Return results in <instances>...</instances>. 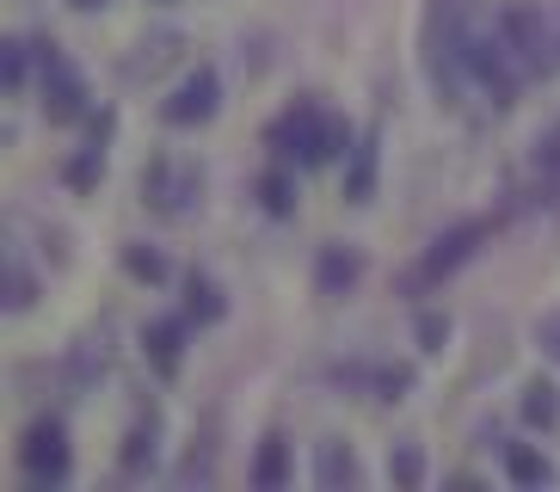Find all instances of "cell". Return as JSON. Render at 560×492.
Instances as JSON below:
<instances>
[{
    "label": "cell",
    "instance_id": "1",
    "mask_svg": "<svg viewBox=\"0 0 560 492\" xmlns=\"http://www.w3.org/2000/svg\"><path fill=\"white\" fill-rule=\"evenodd\" d=\"M346 142H351V130L339 117H327L320 105H296V112H283L278 124H271V148H278L283 161H302V166L332 161Z\"/></svg>",
    "mask_w": 560,
    "mask_h": 492
},
{
    "label": "cell",
    "instance_id": "2",
    "mask_svg": "<svg viewBox=\"0 0 560 492\" xmlns=\"http://www.w3.org/2000/svg\"><path fill=\"white\" fill-rule=\"evenodd\" d=\"M499 32H505V49L511 62L524 68V74H542V68H555L560 56V37L555 25H548L542 7H529V0H511V7H499Z\"/></svg>",
    "mask_w": 560,
    "mask_h": 492
},
{
    "label": "cell",
    "instance_id": "3",
    "mask_svg": "<svg viewBox=\"0 0 560 492\" xmlns=\"http://www.w3.org/2000/svg\"><path fill=\"white\" fill-rule=\"evenodd\" d=\"M142 197H149L161 215H191L203 203V173L191 161H154L149 173H142Z\"/></svg>",
    "mask_w": 560,
    "mask_h": 492
},
{
    "label": "cell",
    "instance_id": "4",
    "mask_svg": "<svg viewBox=\"0 0 560 492\" xmlns=\"http://www.w3.org/2000/svg\"><path fill=\"white\" fill-rule=\"evenodd\" d=\"M19 461H25V475L32 480H62L68 475V437L62 425H32L25 443H19Z\"/></svg>",
    "mask_w": 560,
    "mask_h": 492
},
{
    "label": "cell",
    "instance_id": "5",
    "mask_svg": "<svg viewBox=\"0 0 560 492\" xmlns=\"http://www.w3.org/2000/svg\"><path fill=\"white\" fill-rule=\"evenodd\" d=\"M161 117L173 124V130L210 124V117H215V74H210V68H198V74H191V81H185L179 93L166 98V105H161Z\"/></svg>",
    "mask_w": 560,
    "mask_h": 492
},
{
    "label": "cell",
    "instance_id": "6",
    "mask_svg": "<svg viewBox=\"0 0 560 492\" xmlns=\"http://www.w3.org/2000/svg\"><path fill=\"white\" fill-rule=\"evenodd\" d=\"M81 105H86L81 74H74V68H62L56 56H44V112H50V124H74V117H81Z\"/></svg>",
    "mask_w": 560,
    "mask_h": 492
},
{
    "label": "cell",
    "instance_id": "7",
    "mask_svg": "<svg viewBox=\"0 0 560 492\" xmlns=\"http://www.w3.org/2000/svg\"><path fill=\"white\" fill-rule=\"evenodd\" d=\"M487 222H468V229H450V234H438L431 241V253H425V265H419V278H444V271H456L468 253H475V241H487Z\"/></svg>",
    "mask_w": 560,
    "mask_h": 492
},
{
    "label": "cell",
    "instance_id": "8",
    "mask_svg": "<svg viewBox=\"0 0 560 492\" xmlns=\"http://www.w3.org/2000/svg\"><path fill=\"white\" fill-rule=\"evenodd\" d=\"M314 480H320V487H358V456H351L346 443H320Z\"/></svg>",
    "mask_w": 560,
    "mask_h": 492
},
{
    "label": "cell",
    "instance_id": "9",
    "mask_svg": "<svg viewBox=\"0 0 560 492\" xmlns=\"http://www.w3.org/2000/svg\"><path fill=\"white\" fill-rule=\"evenodd\" d=\"M370 191H376V136H363V142L351 148V179H346L351 203H370Z\"/></svg>",
    "mask_w": 560,
    "mask_h": 492
},
{
    "label": "cell",
    "instance_id": "10",
    "mask_svg": "<svg viewBox=\"0 0 560 492\" xmlns=\"http://www.w3.org/2000/svg\"><path fill=\"white\" fill-rule=\"evenodd\" d=\"M136 49H142V56H130V81H142V74H161V68L179 56V37L161 32V37H142Z\"/></svg>",
    "mask_w": 560,
    "mask_h": 492
},
{
    "label": "cell",
    "instance_id": "11",
    "mask_svg": "<svg viewBox=\"0 0 560 492\" xmlns=\"http://www.w3.org/2000/svg\"><path fill=\"white\" fill-rule=\"evenodd\" d=\"M505 468H511L517 487H542V480H555V468H548L536 449H524V443H511V449H505Z\"/></svg>",
    "mask_w": 560,
    "mask_h": 492
},
{
    "label": "cell",
    "instance_id": "12",
    "mask_svg": "<svg viewBox=\"0 0 560 492\" xmlns=\"http://www.w3.org/2000/svg\"><path fill=\"white\" fill-rule=\"evenodd\" d=\"M283 475H290V449H283V437H271L253 461V487H283Z\"/></svg>",
    "mask_w": 560,
    "mask_h": 492
},
{
    "label": "cell",
    "instance_id": "13",
    "mask_svg": "<svg viewBox=\"0 0 560 492\" xmlns=\"http://www.w3.org/2000/svg\"><path fill=\"white\" fill-rule=\"evenodd\" d=\"M555 412H560V394L548 388V382H529L524 388V419L529 425H555Z\"/></svg>",
    "mask_w": 560,
    "mask_h": 492
},
{
    "label": "cell",
    "instance_id": "14",
    "mask_svg": "<svg viewBox=\"0 0 560 492\" xmlns=\"http://www.w3.org/2000/svg\"><path fill=\"white\" fill-rule=\"evenodd\" d=\"M179 339H185L179 320H161V327H149V351H154V363H161V370H173V363H179Z\"/></svg>",
    "mask_w": 560,
    "mask_h": 492
},
{
    "label": "cell",
    "instance_id": "15",
    "mask_svg": "<svg viewBox=\"0 0 560 492\" xmlns=\"http://www.w3.org/2000/svg\"><path fill=\"white\" fill-rule=\"evenodd\" d=\"M25 62H32V44H25V37H7V44H0V68H7V93H19V86H25Z\"/></svg>",
    "mask_w": 560,
    "mask_h": 492
},
{
    "label": "cell",
    "instance_id": "16",
    "mask_svg": "<svg viewBox=\"0 0 560 492\" xmlns=\"http://www.w3.org/2000/svg\"><path fill=\"white\" fill-rule=\"evenodd\" d=\"M388 475H395L400 487H419V480H425V456H419L412 443H400L395 456H388Z\"/></svg>",
    "mask_w": 560,
    "mask_h": 492
},
{
    "label": "cell",
    "instance_id": "17",
    "mask_svg": "<svg viewBox=\"0 0 560 492\" xmlns=\"http://www.w3.org/2000/svg\"><path fill=\"white\" fill-rule=\"evenodd\" d=\"M7 308H32V278H25L19 253H7Z\"/></svg>",
    "mask_w": 560,
    "mask_h": 492
},
{
    "label": "cell",
    "instance_id": "18",
    "mask_svg": "<svg viewBox=\"0 0 560 492\" xmlns=\"http://www.w3.org/2000/svg\"><path fill=\"white\" fill-rule=\"evenodd\" d=\"M358 278V259H351V253H327V259H320V290H339V283H351Z\"/></svg>",
    "mask_w": 560,
    "mask_h": 492
},
{
    "label": "cell",
    "instance_id": "19",
    "mask_svg": "<svg viewBox=\"0 0 560 492\" xmlns=\"http://www.w3.org/2000/svg\"><path fill=\"white\" fill-rule=\"evenodd\" d=\"M259 197H265V210H271V215H290V179H283V173L259 179Z\"/></svg>",
    "mask_w": 560,
    "mask_h": 492
},
{
    "label": "cell",
    "instance_id": "20",
    "mask_svg": "<svg viewBox=\"0 0 560 492\" xmlns=\"http://www.w3.org/2000/svg\"><path fill=\"white\" fill-rule=\"evenodd\" d=\"M185 295H191V314H198V320H215V314H222V295H215L203 278H191V290H185Z\"/></svg>",
    "mask_w": 560,
    "mask_h": 492
},
{
    "label": "cell",
    "instance_id": "21",
    "mask_svg": "<svg viewBox=\"0 0 560 492\" xmlns=\"http://www.w3.org/2000/svg\"><path fill=\"white\" fill-rule=\"evenodd\" d=\"M124 265H130L136 278H149V283H161V278H166V265L154 259V253H142V246H130V253H124Z\"/></svg>",
    "mask_w": 560,
    "mask_h": 492
},
{
    "label": "cell",
    "instance_id": "22",
    "mask_svg": "<svg viewBox=\"0 0 560 492\" xmlns=\"http://www.w3.org/2000/svg\"><path fill=\"white\" fill-rule=\"evenodd\" d=\"M142 456H154V419H149V425H136L130 431V449H124V461H130V468H142Z\"/></svg>",
    "mask_w": 560,
    "mask_h": 492
},
{
    "label": "cell",
    "instance_id": "23",
    "mask_svg": "<svg viewBox=\"0 0 560 492\" xmlns=\"http://www.w3.org/2000/svg\"><path fill=\"white\" fill-rule=\"evenodd\" d=\"M536 344L560 363V314H542V320H536Z\"/></svg>",
    "mask_w": 560,
    "mask_h": 492
},
{
    "label": "cell",
    "instance_id": "24",
    "mask_svg": "<svg viewBox=\"0 0 560 492\" xmlns=\"http://www.w3.org/2000/svg\"><path fill=\"white\" fill-rule=\"evenodd\" d=\"M74 7H105V0H74Z\"/></svg>",
    "mask_w": 560,
    "mask_h": 492
}]
</instances>
